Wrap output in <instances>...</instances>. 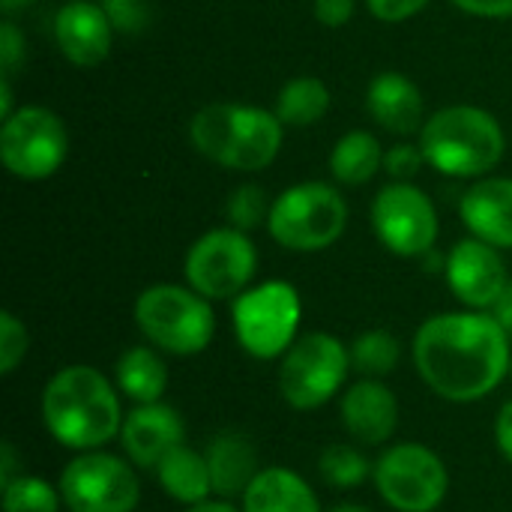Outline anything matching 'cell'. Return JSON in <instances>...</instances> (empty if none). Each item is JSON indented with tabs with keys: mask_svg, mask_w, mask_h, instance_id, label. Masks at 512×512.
I'll return each mask as SVG.
<instances>
[{
	"mask_svg": "<svg viewBox=\"0 0 512 512\" xmlns=\"http://www.w3.org/2000/svg\"><path fill=\"white\" fill-rule=\"evenodd\" d=\"M243 512H321L309 483L288 468H261L243 495Z\"/></svg>",
	"mask_w": 512,
	"mask_h": 512,
	"instance_id": "44dd1931",
	"label": "cell"
},
{
	"mask_svg": "<svg viewBox=\"0 0 512 512\" xmlns=\"http://www.w3.org/2000/svg\"><path fill=\"white\" fill-rule=\"evenodd\" d=\"M327 512H372L369 507H360V504H339V507H333V510Z\"/></svg>",
	"mask_w": 512,
	"mask_h": 512,
	"instance_id": "b9f144b4",
	"label": "cell"
},
{
	"mask_svg": "<svg viewBox=\"0 0 512 512\" xmlns=\"http://www.w3.org/2000/svg\"><path fill=\"white\" fill-rule=\"evenodd\" d=\"M315 15L324 27H342L354 15V0H315Z\"/></svg>",
	"mask_w": 512,
	"mask_h": 512,
	"instance_id": "e575fe53",
	"label": "cell"
},
{
	"mask_svg": "<svg viewBox=\"0 0 512 512\" xmlns=\"http://www.w3.org/2000/svg\"><path fill=\"white\" fill-rule=\"evenodd\" d=\"M372 468L375 465H369V459L351 444H330L318 459V471H321L324 483L336 486V489L360 486L372 474Z\"/></svg>",
	"mask_w": 512,
	"mask_h": 512,
	"instance_id": "4316f807",
	"label": "cell"
},
{
	"mask_svg": "<svg viewBox=\"0 0 512 512\" xmlns=\"http://www.w3.org/2000/svg\"><path fill=\"white\" fill-rule=\"evenodd\" d=\"M366 105H369V114L375 117V123L384 126L387 132L411 135L414 129H420L423 96H420L417 84L399 72H381L369 84Z\"/></svg>",
	"mask_w": 512,
	"mask_h": 512,
	"instance_id": "ffe728a7",
	"label": "cell"
},
{
	"mask_svg": "<svg viewBox=\"0 0 512 512\" xmlns=\"http://www.w3.org/2000/svg\"><path fill=\"white\" fill-rule=\"evenodd\" d=\"M459 210L474 237L492 243L495 249H512V180H480L462 195Z\"/></svg>",
	"mask_w": 512,
	"mask_h": 512,
	"instance_id": "ac0fdd59",
	"label": "cell"
},
{
	"mask_svg": "<svg viewBox=\"0 0 512 512\" xmlns=\"http://www.w3.org/2000/svg\"><path fill=\"white\" fill-rule=\"evenodd\" d=\"M378 495L399 512H432L450 489L447 465L423 444L405 441L384 450L372 468Z\"/></svg>",
	"mask_w": 512,
	"mask_h": 512,
	"instance_id": "9c48e42d",
	"label": "cell"
},
{
	"mask_svg": "<svg viewBox=\"0 0 512 512\" xmlns=\"http://www.w3.org/2000/svg\"><path fill=\"white\" fill-rule=\"evenodd\" d=\"M111 30L105 9L87 0H69L54 15V39L60 54L75 66H96L111 51Z\"/></svg>",
	"mask_w": 512,
	"mask_h": 512,
	"instance_id": "2e32d148",
	"label": "cell"
},
{
	"mask_svg": "<svg viewBox=\"0 0 512 512\" xmlns=\"http://www.w3.org/2000/svg\"><path fill=\"white\" fill-rule=\"evenodd\" d=\"M135 324L150 345L165 354H201L216 333L210 300L192 288L153 285L135 300Z\"/></svg>",
	"mask_w": 512,
	"mask_h": 512,
	"instance_id": "5b68a950",
	"label": "cell"
},
{
	"mask_svg": "<svg viewBox=\"0 0 512 512\" xmlns=\"http://www.w3.org/2000/svg\"><path fill=\"white\" fill-rule=\"evenodd\" d=\"M444 273L450 291L471 309H492L510 285L501 255L480 237L456 243L444 261Z\"/></svg>",
	"mask_w": 512,
	"mask_h": 512,
	"instance_id": "5bb4252c",
	"label": "cell"
},
{
	"mask_svg": "<svg viewBox=\"0 0 512 512\" xmlns=\"http://www.w3.org/2000/svg\"><path fill=\"white\" fill-rule=\"evenodd\" d=\"M204 456H207L210 477H213V495H219V498H237V495L243 498L246 489L252 486V480L261 474L258 450L240 432L216 435L207 444Z\"/></svg>",
	"mask_w": 512,
	"mask_h": 512,
	"instance_id": "d6986e66",
	"label": "cell"
},
{
	"mask_svg": "<svg viewBox=\"0 0 512 512\" xmlns=\"http://www.w3.org/2000/svg\"><path fill=\"white\" fill-rule=\"evenodd\" d=\"M510 372H512V363H510Z\"/></svg>",
	"mask_w": 512,
	"mask_h": 512,
	"instance_id": "7bdbcfd3",
	"label": "cell"
},
{
	"mask_svg": "<svg viewBox=\"0 0 512 512\" xmlns=\"http://www.w3.org/2000/svg\"><path fill=\"white\" fill-rule=\"evenodd\" d=\"M69 153V135L63 120L39 105L12 111L0 129V159L9 174L24 180L51 177Z\"/></svg>",
	"mask_w": 512,
	"mask_h": 512,
	"instance_id": "7c38bea8",
	"label": "cell"
},
{
	"mask_svg": "<svg viewBox=\"0 0 512 512\" xmlns=\"http://www.w3.org/2000/svg\"><path fill=\"white\" fill-rule=\"evenodd\" d=\"M57 489L69 512H135L141 501L135 468L102 450L78 453L63 468Z\"/></svg>",
	"mask_w": 512,
	"mask_h": 512,
	"instance_id": "30bf717a",
	"label": "cell"
},
{
	"mask_svg": "<svg viewBox=\"0 0 512 512\" xmlns=\"http://www.w3.org/2000/svg\"><path fill=\"white\" fill-rule=\"evenodd\" d=\"M186 282L207 300L240 297L258 270V252L246 231H207L186 255Z\"/></svg>",
	"mask_w": 512,
	"mask_h": 512,
	"instance_id": "8fae6325",
	"label": "cell"
},
{
	"mask_svg": "<svg viewBox=\"0 0 512 512\" xmlns=\"http://www.w3.org/2000/svg\"><path fill=\"white\" fill-rule=\"evenodd\" d=\"M27 327L12 315V312H3L0 315V372L3 375H12L18 369V363L27 357Z\"/></svg>",
	"mask_w": 512,
	"mask_h": 512,
	"instance_id": "f546056e",
	"label": "cell"
},
{
	"mask_svg": "<svg viewBox=\"0 0 512 512\" xmlns=\"http://www.w3.org/2000/svg\"><path fill=\"white\" fill-rule=\"evenodd\" d=\"M429 0H369V9L375 18L387 21V24H396V21H405L411 15H417Z\"/></svg>",
	"mask_w": 512,
	"mask_h": 512,
	"instance_id": "836d02e7",
	"label": "cell"
},
{
	"mask_svg": "<svg viewBox=\"0 0 512 512\" xmlns=\"http://www.w3.org/2000/svg\"><path fill=\"white\" fill-rule=\"evenodd\" d=\"M300 315V294L279 279L243 291L231 309L237 342L258 360H276L297 342Z\"/></svg>",
	"mask_w": 512,
	"mask_h": 512,
	"instance_id": "52a82bcc",
	"label": "cell"
},
{
	"mask_svg": "<svg viewBox=\"0 0 512 512\" xmlns=\"http://www.w3.org/2000/svg\"><path fill=\"white\" fill-rule=\"evenodd\" d=\"M351 351L330 333H306L285 354L279 366V393L297 411L327 405L345 384Z\"/></svg>",
	"mask_w": 512,
	"mask_h": 512,
	"instance_id": "ba28073f",
	"label": "cell"
},
{
	"mask_svg": "<svg viewBox=\"0 0 512 512\" xmlns=\"http://www.w3.org/2000/svg\"><path fill=\"white\" fill-rule=\"evenodd\" d=\"M189 512H243V510L231 507L228 501H204V504H198V507H189Z\"/></svg>",
	"mask_w": 512,
	"mask_h": 512,
	"instance_id": "ab89813d",
	"label": "cell"
},
{
	"mask_svg": "<svg viewBox=\"0 0 512 512\" xmlns=\"http://www.w3.org/2000/svg\"><path fill=\"white\" fill-rule=\"evenodd\" d=\"M60 504V489H54L42 477L21 474L18 480L3 486V512H57Z\"/></svg>",
	"mask_w": 512,
	"mask_h": 512,
	"instance_id": "83f0119b",
	"label": "cell"
},
{
	"mask_svg": "<svg viewBox=\"0 0 512 512\" xmlns=\"http://www.w3.org/2000/svg\"><path fill=\"white\" fill-rule=\"evenodd\" d=\"M282 120L252 105H207L192 120V144L234 171H264L282 147Z\"/></svg>",
	"mask_w": 512,
	"mask_h": 512,
	"instance_id": "3957f363",
	"label": "cell"
},
{
	"mask_svg": "<svg viewBox=\"0 0 512 512\" xmlns=\"http://www.w3.org/2000/svg\"><path fill=\"white\" fill-rule=\"evenodd\" d=\"M342 423L357 444L378 447L399 426V402L384 381L363 378L342 396Z\"/></svg>",
	"mask_w": 512,
	"mask_h": 512,
	"instance_id": "e0dca14e",
	"label": "cell"
},
{
	"mask_svg": "<svg viewBox=\"0 0 512 512\" xmlns=\"http://www.w3.org/2000/svg\"><path fill=\"white\" fill-rule=\"evenodd\" d=\"M264 219H270V207H267L264 189L249 183V186H240V189L231 192V198H228V222H231V228L252 231Z\"/></svg>",
	"mask_w": 512,
	"mask_h": 512,
	"instance_id": "f1b7e54d",
	"label": "cell"
},
{
	"mask_svg": "<svg viewBox=\"0 0 512 512\" xmlns=\"http://www.w3.org/2000/svg\"><path fill=\"white\" fill-rule=\"evenodd\" d=\"M414 363L441 399L477 402L510 372V333L486 312L435 315L414 336Z\"/></svg>",
	"mask_w": 512,
	"mask_h": 512,
	"instance_id": "6da1fadb",
	"label": "cell"
},
{
	"mask_svg": "<svg viewBox=\"0 0 512 512\" xmlns=\"http://www.w3.org/2000/svg\"><path fill=\"white\" fill-rule=\"evenodd\" d=\"M459 9L486 18H512V0H453Z\"/></svg>",
	"mask_w": 512,
	"mask_h": 512,
	"instance_id": "d590c367",
	"label": "cell"
},
{
	"mask_svg": "<svg viewBox=\"0 0 512 512\" xmlns=\"http://www.w3.org/2000/svg\"><path fill=\"white\" fill-rule=\"evenodd\" d=\"M0 3H3V12L9 15V12H15V9H24L30 0H0Z\"/></svg>",
	"mask_w": 512,
	"mask_h": 512,
	"instance_id": "60d3db41",
	"label": "cell"
},
{
	"mask_svg": "<svg viewBox=\"0 0 512 512\" xmlns=\"http://www.w3.org/2000/svg\"><path fill=\"white\" fill-rule=\"evenodd\" d=\"M351 351V369H357L363 378H387L396 372L402 360V345L390 330H366L354 339Z\"/></svg>",
	"mask_w": 512,
	"mask_h": 512,
	"instance_id": "484cf974",
	"label": "cell"
},
{
	"mask_svg": "<svg viewBox=\"0 0 512 512\" xmlns=\"http://www.w3.org/2000/svg\"><path fill=\"white\" fill-rule=\"evenodd\" d=\"M156 480L174 501H180L186 507H198V504L210 501V495H213V477H210L207 456L186 444L171 450L156 465Z\"/></svg>",
	"mask_w": 512,
	"mask_h": 512,
	"instance_id": "7402d4cb",
	"label": "cell"
},
{
	"mask_svg": "<svg viewBox=\"0 0 512 512\" xmlns=\"http://www.w3.org/2000/svg\"><path fill=\"white\" fill-rule=\"evenodd\" d=\"M372 225L378 240L405 258L426 255L438 240V216L432 201L408 183L384 186L372 204Z\"/></svg>",
	"mask_w": 512,
	"mask_h": 512,
	"instance_id": "4fadbf2b",
	"label": "cell"
},
{
	"mask_svg": "<svg viewBox=\"0 0 512 512\" xmlns=\"http://www.w3.org/2000/svg\"><path fill=\"white\" fill-rule=\"evenodd\" d=\"M102 9L108 21L114 24V30H123V33H138L150 21L147 0H102Z\"/></svg>",
	"mask_w": 512,
	"mask_h": 512,
	"instance_id": "4dcf8cb0",
	"label": "cell"
},
{
	"mask_svg": "<svg viewBox=\"0 0 512 512\" xmlns=\"http://www.w3.org/2000/svg\"><path fill=\"white\" fill-rule=\"evenodd\" d=\"M42 423L69 450H102L123 429L117 387L93 366H66L42 390Z\"/></svg>",
	"mask_w": 512,
	"mask_h": 512,
	"instance_id": "7a4b0ae2",
	"label": "cell"
},
{
	"mask_svg": "<svg viewBox=\"0 0 512 512\" xmlns=\"http://www.w3.org/2000/svg\"><path fill=\"white\" fill-rule=\"evenodd\" d=\"M495 444L504 453V459L512 462V402H507L495 420Z\"/></svg>",
	"mask_w": 512,
	"mask_h": 512,
	"instance_id": "8d00e7d4",
	"label": "cell"
},
{
	"mask_svg": "<svg viewBox=\"0 0 512 512\" xmlns=\"http://www.w3.org/2000/svg\"><path fill=\"white\" fill-rule=\"evenodd\" d=\"M24 57V36L12 21H3L0 27V63H3V78L15 72V66Z\"/></svg>",
	"mask_w": 512,
	"mask_h": 512,
	"instance_id": "d6a6232c",
	"label": "cell"
},
{
	"mask_svg": "<svg viewBox=\"0 0 512 512\" xmlns=\"http://www.w3.org/2000/svg\"><path fill=\"white\" fill-rule=\"evenodd\" d=\"M426 162L450 177H480L504 159L501 123L474 105H453L426 120L420 132Z\"/></svg>",
	"mask_w": 512,
	"mask_h": 512,
	"instance_id": "277c9868",
	"label": "cell"
},
{
	"mask_svg": "<svg viewBox=\"0 0 512 512\" xmlns=\"http://www.w3.org/2000/svg\"><path fill=\"white\" fill-rule=\"evenodd\" d=\"M426 156H423V147H414V144H396L387 156H384V165L387 171L396 177V180H405L414 177L420 168H423Z\"/></svg>",
	"mask_w": 512,
	"mask_h": 512,
	"instance_id": "1f68e13d",
	"label": "cell"
},
{
	"mask_svg": "<svg viewBox=\"0 0 512 512\" xmlns=\"http://www.w3.org/2000/svg\"><path fill=\"white\" fill-rule=\"evenodd\" d=\"M114 381L123 396L138 405H150L159 402L168 390V366L153 348L135 345L120 354L114 366Z\"/></svg>",
	"mask_w": 512,
	"mask_h": 512,
	"instance_id": "603a6c76",
	"label": "cell"
},
{
	"mask_svg": "<svg viewBox=\"0 0 512 512\" xmlns=\"http://www.w3.org/2000/svg\"><path fill=\"white\" fill-rule=\"evenodd\" d=\"M384 162V150L369 132H348L330 153V171L336 180L348 186H360L378 174Z\"/></svg>",
	"mask_w": 512,
	"mask_h": 512,
	"instance_id": "cb8c5ba5",
	"label": "cell"
},
{
	"mask_svg": "<svg viewBox=\"0 0 512 512\" xmlns=\"http://www.w3.org/2000/svg\"><path fill=\"white\" fill-rule=\"evenodd\" d=\"M120 441H123V453L135 468L156 471V465L186 441V426L171 405L150 402V405H138L123 420Z\"/></svg>",
	"mask_w": 512,
	"mask_h": 512,
	"instance_id": "9a60e30c",
	"label": "cell"
},
{
	"mask_svg": "<svg viewBox=\"0 0 512 512\" xmlns=\"http://www.w3.org/2000/svg\"><path fill=\"white\" fill-rule=\"evenodd\" d=\"M492 315L498 318V324H501L507 333H512V282L504 288V294L498 297V303L492 306Z\"/></svg>",
	"mask_w": 512,
	"mask_h": 512,
	"instance_id": "f35d334b",
	"label": "cell"
},
{
	"mask_svg": "<svg viewBox=\"0 0 512 512\" xmlns=\"http://www.w3.org/2000/svg\"><path fill=\"white\" fill-rule=\"evenodd\" d=\"M330 111V90L318 78H294L276 99V117L285 126H312Z\"/></svg>",
	"mask_w": 512,
	"mask_h": 512,
	"instance_id": "d4e9b609",
	"label": "cell"
},
{
	"mask_svg": "<svg viewBox=\"0 0 512 512\" xmlns=\"http://www.w3.org/2000/svg\"><path fill=\"white\" fill-rule=\"evenodd\" d=\"M21 474H18V459H15V447L6 441L3 447H0V489L3 486H9L12 480H18Z\"/></svg>",
	"mask_w": 512,
	"mask_h": 512,
	"instance_id": "74e56055",
	"label": "cell"
},
{
	"mask_svg": "<svg viewBox=\"0 0 512 512\" xmlns=\"http://www.w3.org/2000/svg\"><path fill=\"white\" fill-rule=\"evenodd\" d=\"M348 222L345 198L327 183H300L285 189L270 207L267 228L273 240L294 252L333 246Z\"/></svg>",
	"mask_w": 512,
	"mask_h": 512,
	"instance_id": "8992f818",
	"label": "cell"
}]
</instances>
